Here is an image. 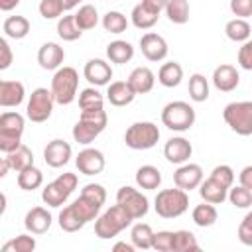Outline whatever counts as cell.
Segmentation results:
<instances>
[{"label": "cell", "mask_w": 252, "mask_h": 252, "mask_svg": "<svg viewBox=\"0 0 252 252\" xmlns=\"http://www.w3.org/2000/svg\"><path fill=\"white\" fill-rule=\"evenodd\" d=\"M106 124H108V116H106L104 108H100V110H81V116L75 122L73 132H71L73 140L77 144L89 146L96 136L102 134Z\"/></svg>", "instance_id": "cell-1"}, {"label": "cell", "mask_w": 252, "mask_h": 252, "mask_svg": "<svg viewBox=\"0 0 252 252\" xmlns=\"http://www.w3.org/2000/svg\"><path fill=\"white\" fill-rule=\"evenodd\" d=\"M189 209V195L185 189H179L177 185L171 189L158 191L154 199V211L161 219H177Z\"/></svg>", "instance_id": "cell-2"}, {"label": "cell", "mask_w": 252, "mask_h": 252, "mask_svg": "<svg viewBox=\"0 0 252 252\" xmlns=\"http://www.w3.org/2000/svg\"><path fill=\"white\" fill-rule=\"evenodd\" d=\"M132 220L134 219L116 203L94 219V234L100 240H110V238L118 236L124 228H128L132 224Z\"/></svg>", "instance_id": "cell-3"}, {"label": "cell", "mask_w": 252, "mask_h": 252, "mask_svg": "<svg viewBox=\"0 0 252 252\" xmlns=\"http://www.w3.org/2000/svg\"><path fill=\"white\" fill-rule=\"evenodd\" d=\"M197 120L195 108L185 100H171L161 108V124L171 132H187Z\"/></svg>", "instance_id": "cell-4"}, {"label": "cell", "mask_w": 252, "mask_h": 252, "mask_svg": "<svg viewBox=\"0 0 252 252\" xmlns=\"http://www.w3.org/2000/svg\"><path fill=\"white\" fill-rule=\"evenodd\" d=\"M24 128H26V118L20 112L6 110L0 114V150L4 154H10L22 146Z\"/></svg>", "instance_id": "cell-5"}, {"label": "cell", "mask_w": 252, "mask_h": 252, "mask_svg": "<svg viewBox=\"0 0 252 252\" xmlns=\"http://www.w3.org/2000/svg\"><path fill=\"white\" fill-rule=\"evenodd\" d=\"M77 91H79V73L73 67H59L53 73L51 79V93L57 104H71L77 98Z\"/></svg>", "instance_id": "cell-6"}, {"label": "cell", "mask_w": 252, "mask_h": 252, "mask_svg": "<svg viewBox=\"0 0 252 252\" xmlns=\"http://www.w3.org/2000/svg\"><path fill=\"white\" fill-rule=\"evenodd\" d=\"M77 183H79L77 175L71 173V171H65L41 189V201L47 207H53V209L63 207L67 203V199L71 197V193L77 189Z\"/></svg>", "instance_id": "cell-7"}, {"label": "cell", "mask_w": 252, "mask_h": 252, "mask_svg": "<svg viewBox=\"0 0 252 252\" xmlns=\"http://www.w3.org/2000/svg\"><path fill=\"white\" fill-rule=\"evenodd\" d=\"M222 118L238 136H252V100L228 102L222 110Z\"/></svg>", "instance_id": "cell-8"}, {"label": "cell", "mask_w": 252, "mask_h": 252, "mask_svg": "<svg viewBox=\"0 0 252 252\" xmlns=\"http://www.w3.org/2000/svg\"><path fill=\"white\" fill-rule=\"evenodd\" d=\"M159 128L154 122L142 120L128 126L124 132V142L130 150H150L159 142Z\"/></svg>", "instance_id": "cell-9"}, {"label": "cell", "mask_w": 252, "mask_h": 252, "mask_svg": "<svg viewBox=\"0 0 252 252\" xmlns=\"http://www.w3.org/2000/svg\"><path fill=\"white\" fill-rule=\"evenodd\" d=\"M53 104H55V98H53V93L51 89H45V87H37L32 91L30 98H28V104H26V118L35 122V124H41L45 120L51 118L53 114Z\"/></svg>", "instance_id": "cell-10"}, {"label": "cell", "mask_w": 252, "mask_h": 252, "mask_svg": "<svg viewBox=\"0 0 252 252\" xmlns=\"http://www.w3.org/2000/svg\"><path fill=\"white\" fill-rule=\"evenodd\" d=\"M116 203H118L134 220L146 217L148 211H150V201H148V197H146L142 191H138V189H134V187H130V185H124V187H120V189L116 191Z\"/></svg>", "instance_id": "cell-11"}, {"label": "cell", "mask_w": 252, "mask_h": 252, "mask_svg": "<svg viewBox=\"0 0 252 252\" xmlns=\"http://www.w3.org/2000/svg\"><path fill=\"white\" fill-rule=\"evenodd\" d=\"M203 179H205V175H203V167L199 163L185 161V163H181L173 171V183L179 189H185L187 193L193 191V189H199V185H201Z\"/></svg>", "instance_id": "cell-12"}, {"label": "cell", "mask_w": 252, "mask_h": 252, "mask_svg": "<svg viewBox=\"0 0 252 252\" xmlns=\"http://www.w3.org/2000/svg\"><path fill=\"white\" fill-rule=\"evenodd\" d=\"M140 51H142V55H144L148 61L158 63V61H163V59L167 57L169 47H167V41H165L159 33H156V32H146V33L140 37Z\"/></svg>", "instance_id": "cell-13"}, {"label": "cell", "mask_w": 252, "mask_h": 252, "mask_svg": "<svg viewBox=\"0 0 252 252\" xmlns=\"http://www.w3.org/2000/svg\"><path fill=\"white\" fill-rule=\"evenodd\" d=\"M75 165H77L79 173H83V175H98V173H102V169L106 165V159H104V154L100 150L85 148L77 154Z\"/></svg>", "instance_id": "cell-14"}, {"label": "cell", "mask_w": 252, "mask_h": 252, "mask_svg": "<svg viewBox=\"0 0 252 252\" xmlns=\"http://www.w3.org/2000/svg\"><path fill=\"white\" fill-rule=\"evenodd\" d=\"M71 156H73L71 144L65 142V140H61V138H55V140L47 142V146L43 148V159L53 169H59V167L67 165L69 159H71Z\"/></svg>", "instance_id": "cell-15"}, {"label": "cell", "mask_w": 252, "mask_h": 252, "mask_svg": "<svg viewBox=\"0 0 252 252\" xmlns=\"http://www.w3.org/2000/svg\"><path fill=\"white\" fill-rule=\"evenodd\" d=\"M83 75L93 87H104L112 83V65L104 59H89L83 67Z\"/></svg>", "instance_id": "cell-16"}, {"label": "cell", "mask_w": 252, "mask_h": 252, "mask_svg": "<svg viewBox=\"0 0 252 252\" xmlns=\"http://www.w3.org/2000/svg\"><path fill=\"white\" fill-rule=\"evenodd\" d=\"M193 156V146L187 138L183 136H173L165 142L163 146V158L169 161V163H175V165H181L185 161H189V158Z\"/></svg>", "instance_id": "cell-17"}, {"label": "cell", "mask_w": 252, "mask_h": 252, "mask_svg": "<svg viewBox=\"0 0 252 252\" xmlns=\"http://www.w3.org/2000/svg\"><path fill=\"white\" fill-rule=\"evenodd\" d=\"M63 61L65 49L55 41H47L37 49V63L45 71H57L59 67H63Z\"/></svg>", "instance_id": "cell-18"}, {"label": "cell", "mask_w": 252, "mask_h": 252, "mask_svg": "<svg viewBox=\"0 0 252 252\" xmlns=\"http://www.w3.org/2000/svg\"><path fill=\"white\" fill-rule=\"evenodd\" d=\"M51 222H53V217L51 213L45 209V207H32L26 217H24V226L28 232L39 236V234H45L49 228H51Z\"/></svg>", "instance_id": "cell-19"}, {"label": "cell", "mask_w": 252, "mask_h": 252, "mask_svg": "<svg viewBox=\"0 0 252 252\" xmlns=\"http://www.w3.org/2000/svg\"><path fill=\"white\" fill-rule=\"evenodd\" d=\"M211 81H213L215 89H219L220 93H232L238 87V83H240V75H238L234 65L220 63L219 67H215Z\"/></svg>", "instance_id": "cell-20"}, {"label": "cell", "mask_w": 252, "mask_h": 252, "mask_svg": "<svg viewBox=\"0 0 252 252\" xmlns=\"http://www.w3.org/2000/svg\"><path fill=\"white\" fill-rule=\"evenodd\" d=\"M26 98V87L22 81H0V106L18 108Z\"/></svg>", "instance_id": "cell-21"}, {"label": "cell", "mask_w": 252, "mask_h": 252, "mask_svg": "<svg viewBox=\"0 0 252 252\" xmlns=\"http://www.w3.org/2000/svg\"><path fill=\"white\" fill-rule=\"evenodd\" d=\"M134 98H136V93L128 81H112L106 89V100L112 106H128Z\"/></svg>", "instance_id": "cell-22"}, {"label": "cell", "mask_w": 252, "mask_h": 252, "mask_svg": "<svg viewBox=\"0 0 252 252\" xmlns=\"http://www.w3.org/2000/svg\"><path fill=\"white\" fill-rule=\"evenodd\" d=\"M126 81L130 83V87L134 89L136 94H146V93H150L154 89L156 75H154V71L150 67H136V69H132V73L128 75Z\"/></svg>", "instance_id": "cell-23"}, {"label": "cell", "mask_w": 252, "mask_h": 252, "mask_svg": "<svg viewBox=\"0 0 252 252\" xmlns=\"http://www.w3.org/2000/svg\"><path fill=\"white\" fill-rule=\"evenodd\" d=\"M199 195L203 201L213 203V205H220L228 199V189L224 185H220L219 181H215L213 177H207L201 181L199 185Z\"/></svg>", "instance_id": "cell-24"}, {"label": "cell", "mask_w": 252, "mask_h": 252, "mask_svg": "<svg viewBox=\"0 0 252 252\" xmlns=\"http://www.w3.org/2000/svg\"><path fill=\"white\" fill-rule=\"evenodd\" d=\"M32 30V24L26 16H8L2 24V32L10 39H24Z\"/></svg>", "instance_id": "cell-25"}, {"label": "cell", "mask_w": 252, "mask_h": 252, "mask_svg": "<svg viewBox=\"0 0 252 252\" xmlns=\"http://www.w3.org/2000/svg\"><path fill=\"white\" fill-rule=\"evenodd\" d=\"M106 57L110 63H116V65H124L128 61H132L134 57V47L130 41H124V39H114L106 45Z\"/></svg>", "instance_id": "cell-26"}, {"label": "cell", "mask_w": 252, "mask_h": 252, "mask_svg": "<svg viewBox=\"0 0 252 252\" xmlns=\"http://www.w3.org/2000/svg\"><path fill=\"white\" fill-rule=\"evenodd\" d=\"M136 185L140 189H146V191H154L161 185V171L156 167V165H140L136 169Z\"/></svg>", "instance_id": "cell-27"}, {"label": "cell", "mask_w": 252, "mask_h": 252, "mask_svg": "<svg viewBox=\"0 0 252 252\" xmlns=\"http://www.w3.org/2000/svg\"><path fill=\"white\" fill-rule=\"evenodd\" d=\"M224 33H226V37H228L230 41H234V43H244V41H248L250 35H252V26H250L248 20H244V18H232V20L226 22Z\"/></svg>", "instance_id": "cell-28"}, {"label": "cell", "mask_w": 252, "mask_h": 252, "mask_svg": "<svg viewBox=\"0 0 252 252\" xmlns=\"http://www.w3.org/2000/svg\"><path fill=\"white\" fill-rule=\"evenodd\" d=\"M181 79H183V67H181L177 61H167V63H163V65L159 67V71H158V81H159V85L165 87V89L177 87V85L181 83Z\"/></svg>", "instance_id": "cell-29"}, {"label": "cell", "mask_w": 252, "mask_h": 252, "mask_svg": "<svg viewBox=\"0 0 252 252\" xmlns=\"http://www.w3.org/2000/svg\"><path fill=\"white\" fill-rule=\"evenodd\" d=\"M71 205H73V211L77 213V217H79L85 224L91 222V220H94V219L98 217L100 209H102L100 203H96V201H93V199H89V197H85V195H79V199H75Z\"/></svg>", "instance_id": "cell-30"}, {"label": "cell", "mask_w": 252, "mask_h": 252, "mask_svg": "<svg viewBox=\"0 0 252 252\" xmlns=\"http://www.w3.org/2000/svg\"><path fill=\"white\" fill-rule=\"evenodd\" d=\"M57 35L63 41H77L83 35V30L79 28L75 14H67V16H61L57 20Z\"/></svg>", "instance_id": "cell-31"}, {"label": "cell", "mask_w": 252, "mask_h": 252, "mask_svg": "<svg viewBox=\"0 0 252 252\" xmlns=\"http://www.w3.org/2000/svg\"><path fill=\"white\" fill-rule=\"evenodd\" d=\"M191 219H193V222H195L197 226H201V228H207V226H213V224L217 222V219H219V213H217V207H215L213 203H207V201H203L201 205H197V207L193 209V213H191Z\"/></svg>", "instance_id": "cell-32"}, {"label": "cell", "mask_w": 252, "mask_h": 252, "mask_svg": "<svg viewBox=\"0 0 252 252\" xmlns=\"http://www.w3.org/2000/svg\"><path fill=\"white\" fill-rule=\"evenodd\" d=\"M154 230H152V226L148 224V222H136L132 228H130V240H132V244L136 246V248H140V250H148V248H152V244H154Z\"/></svg>", "instance_id": "cell-33"}, {"label": "cell", "mask_w": 252, "mask_h": 252, "mask_svg": "<svg viewBox=\"0 0 252 252\" xmlns=\"http://www.w3.org/2000/svg\"><path fill=\"white\" fill-rule=\"evenodd\" d=\"M18 187L24 189V191H33V189H39L43 185V173L39 167L35 165H30L26 169H22L18 173Z\"/></svg>", "instance_id": "cell-34"}, {"label": "cell", "mask_w": 252, "mask_h": 252, "mask_svg": "<svg viewBox=\"0 0 252 252\" xmlns=\"http://www.w3.org/2000/svg\"><path fill=\"white\" fill-rule=\"evenodd\" d=\"M187 91H189V98L193 102H205L209 98V81H207V77L201 75V73H193L189 77Z\"/></svg>", "instance_id": "cell-35"}, {"label": "cell", "mask_w": 252, "mask_h": 252, "mask_svg": "<svg viewBox=\"0 0 252 252\" xmlns=\"http://www.w3.org/2000/svg\"><path fill=\"white\" fill-rule=\"evenodd\" d=\"M189 2L187 0H169L165 6V16L171 24L183 26L189 22Z\"/></svg>", "instance_id": "cell-36"}, {"label": "cell", "mask_w": 252, "mask_h": 252, "mask_svg": "<svg viewBox=\"0 0 252 252\" xmlns=\"http://www.w3.org/2000/svg\"><path fill=\"white\" fill-rule=\"evenodd\" d=\"M100 22H102L104 32L114 33V35L124 33V32L128 30V18H126L122 12H118V10H110V12H106V14L102 16Z\"/></svg>", "instance_id": "cell-37"}, {"label": "cell", "mask_w": 252, "mask_h": 252, "mask_svg": "<svg viewBox=\"0 0 252 252\" xmlns=\"http://www.w3.org/2000/svg\"><path fill=\"white\" fill-rule=\"evenodd\" d=\"M79 108L81 110H100L104 108V96L96 87H87L79 93Z\"/></svg>", "instance_id": "cell-38"}, {"label": "cell", "mask_w": 252, "mask_h": 252, "mask_svg": "<svg viewBox=\"0 0 252 252\" xmlns=\"http://www.w3.org/2000/svg\"><path fill=\"white\" fill-rule=\"evenodd\" d=\"M6 158H8V161H10V165H12V169H14L16 173H20L22 169L33 165V154H32V150H30L28 146H24V144H22L20 148H16L14 152L6 154Z\"/></svg>", "instance_id": "cell-39"}, {"label": "cell", "mask_w": 252, "mask_h": 252, "mask_svg": "<svg viewBox=\"0 0 252 252\" xmlns=\"http://www.w3.org/2000/svg\"><path fill=\"white\" fill-rule=\"evenodd\" d=\"M57 222H59V228L65 230V232H77L85 226V222L77 217V213L73 211V205H65L61 211H59V217H57Z\"/></svg>", "instance_id": "cell-40"}, {"label": "cell", "mask_w": 252, "mask_h": 252, "mask_svg": "<svg viewBox=\"0 0 252 252\" xmlns=\"http://www.w3.org/2000/svg\"><path fill=\"white\" fill-rule=\"evenodd\" d=\"M199 242L191 230H173V250L171 252H197Z\"/></svg>", "instance_id": "cell-41"}, {"label": "cell", "mask_w": 252, "mask_h": 252, "mask_svg": "<svg viewBox=\"0 0 252 252\" xmlns=\"http://www.w3.org/2000/svg\"><path fill=\"white\" fill-rule=\"evenodd\" d=\"M35 246H37V242L32 236V232H24V234H18L16 238L4 242L2 252H33Z\"/></svg>", "instance_id": "cell-42"}, {"label": "cell", "mask_w": 252, "mask_h": 252, "mask_svg": "<svg viewBox=\"0 0 252 252\" xmlns=\"http://www.w3.org/2000/svg\"><path fill=\"white\" fill-rule=\"evenodd\" d=\"M130 20H132V24H134L138 30H150V28H154V26L158 24L159 16H158V14H152V12L146 10L142 4H136V6L132 8Z\"/></svg>", "instance_id": "cell-43"}, {"label": "cell", "mask_w": 252, "mask_h": 252, "mask_svg": "<svg viewBox=\"0 0 252 252\" xmlns=\"http://www.w3.org/2000/svg\"><path fill=\"white\" fill-rule=\"evenodd\" d=\"M75 20H77V24H79V28H81L83 32L93 30V28H96V24H98V12H96V8H94L93 4H83V6L75 12Z\"/></svg>", "instance_id": "cell-44"}, {"label": "cell", "mask_w": 252, "mask_h": 252, "mask_svg": "<svg viewBox=\"0 0 252 252\" xmlns=\"http://www.w3.org/2000/svg\"><path fill=\"white\" fill-rule=\"evenodd\" d=\"M228 201L236 209H250L252 207V191L244 185H232L228 189Z\"/></svg>", "instance_id": "cell-45"}, {"label": "cell", "mask_w": 252, "mask_h": 252, "mask_svg": "<svg viewBox=\"0 0 252 252\" xmlns=\"http://www.w3.org/2000/svg\"><path fill=\"white\" fill-rule=\"evenodd\" d=\"M37 10H39V16L43 20H59L61 14L65 12L63 4L59 0H41L39 6H37Z\"/></svg>", "instance_id": "cell-46"}, {"label": "cell", "mask_w": 252, "mask_h": 252, "mask_svg": "<svg viewBox=\"0 0 252 252\" xmlns=\"http://www.w3.org/2000/svg\"><path fill=\"white\" fill-rule=\"evenodd\" d=\"M209 177H213L215 181H219L220 185H224L226 189H230L232 183H234V169L230 165H226V163H220V165H215L213 167V171H211Z\"/></svg>", "instance_id": "cell-47"}, {"label": "cell", "mask_w": 252, "mask_h": 252, "mask_svg": "<svg viewBox=\"0 0 252 252\" xmlns=\"http://www.w3.org/2000/svg\"><path fill=\"white\" fill-rule=\"evenodd\" d=\"M154 250L158 252H171L173 250V230H159L154 234Z\"/></svg>", "instance_id": "cell-48"}, {"label": "cell", "mask_w": 252, "mask_h": 252, "mask_svg": "<svg viewBox=\"0 0 252 252\" xmlns=\"http://www.w3.org/2000/svg\"><path fill=\"white\" fill-rule=\"evenodd\" d=\"M236 234H238V240L244 246H252V211H248L244 215V219L238 224V232Z\"/></svg>", "instance_id": "cell-49"}, {"label": "cell", "mask_w": 252, "mask_h": 252, "mask_svg": "<svg viewBox=\"0 0 252 252\" xmlns=\"http://www.w3.org/2000/svg\"><path fill=\"white\" fill-rule=\"evenodd\" d=\"M81 195H85V197H89V199H93V201H96L100 205L106 203V189L100 183H87L81 189Z\"/></svg>", "instance_id": "cell-50"}, {"label": "cell", "mask_w": 252, "mask_h": 252, "mask_svg": "<svg viewBox=\"0 0 252 252\" xmlns=\"http://www.w3.org/2000/svg\"><path fill=\"white\" fill-rule=\"evenodd\" d=\"M236 59H238V65H240L244 71H252V37L240 45Z\"/></svg>", "instance_id": "cell-51"}, {"label": "cell", "mask_w": 252, "mask_h": 252, "mask_svg": "<svg viewBox=\"0 0 252 252\" xmlns=\"http://www.w3.org/2000/svg\"><path fill=\"white\" fill-rule=\"evenodd\" d=\"M230 12L236 18H252V0H230Z\"/></svg>", "instance_id": "cell-52"}, {"label": "cell", "mask_w": 252, "mask_h": 252, "mask_svg": "<svg viewBox=\"0 0 252 252\" xmlns=\"http://www.w3.org/2000/svg\"><path fill=\"white\" fill-rule=\"evenodd\" d=\"M12 59H14V55H12V47L8 43V37H2L0 39V69L2 71L8 69L12 65Z\"/></svg>", "instance_id": "cell-53"}, {"label": "cell", "mask_w": 252, "mask_h": 252, "mask_svg": "<svg viewBox=\"0 0 252 252\" xmlns=\"http://www.w3.org/2000/svg\"><path fill=\"white\" fill-rule=\"evenodd\" d=\"M167 2L169 0H142L140 4L146 8V10H150L152 14H161V12H165V6H167Z\"/></svg>", "instance_id": "cell-54"}, {"label": "cell", "mask_w": 252, "mask_h": 252, "mask_svg": "<svg viewBox=\"0 0 252 252\" xmlns=\"http://www.w3.org/2000/svg\"><path fill=\"white\" fill-rule=\"evenodd\" d=\"M238 181H240V185H244V187H248L252 191V165H246V167L240 169Z\"/></svg>", "instance_id": "cell-55"}, {"label": "cell", "mask_w": 252, "mask_h": 252, "mask_svg": "<svg viewBox=\"0 0 252 252\" xmlns=\"http://www.w3.org/2000/svg\"><path fill=\"white\" fill-rule=\"evenodd\" d=\"M112 250H114V252H120V250H122V252H134L136 246L132 244V240H130V242H116V244L112 246Z\"/></svg>", "instance_id": "cell-56"}, {"label": "cell", "mask_w": 252, "mask_h": 252, "mask_svg": "<svg viewBox=\"0 0 252 252\" xmlns=\"http://www.w3.org/2000/svg\"><path fill=\"white\" fill-rule=\"evenodd\" d=\"M20 2H22V0H0V10H2V12H10V10H14Z\"/></svg>", "instance_id": "cell-57"}, {"label": "cell", "mask_w": 252, "mask_h": 252, "mask_svg": "<svg viewBox=\"0 0 252 252\" xmlns=\"http://www.w3.org/2000/svg\"><path fill=\"white\" fill-rule=\"evenodd\" d=\"M10 169H12V165H10V161H8V158L4 156V158L0 159V177H6Z\"/></svg>", "instance_id": "cell-58"}, {"label": "cell", "mask_w": 252, "mask_h": 252, "mask_svg": "<svg viewBox=\"0 0 252 252\" xmlns=\"http://www.w3.org/2000/svg\"><path fill=\"white\" fill-rule=\"evenodd\" d=\"M59 2L63 4V8H65V12H69V10H73V8H77L81 0H59Z\"/></svg>", "instance_id": "cell-59"}]
</instances>
